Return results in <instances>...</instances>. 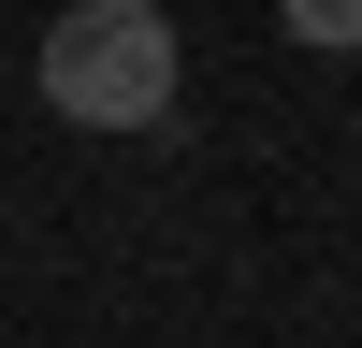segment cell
Returning <instances> with one entry per match:
<instances>
[{
  "mask_svg": "<svg viewBox=\"0 0 362 348\" xmlns=\"http://www.w3.org/2000/svg\"><path fill=\"white\" fill-rule=\"evenodd\" d=\"M29 87H44L58 131L131 145V131H174V102H189V44H174L160 0H58V29H44V58H29Z\"/></svg>",
  "mask_w": 362,
  "mask_h": 348,
  "instance_id": "obj_1",
  "label": "cell"
},
{
  "mask_svg": "<svg viewBox=\"0 0 362 348\" xmlns=\"http://www.w3.org/2000/svg\"><path fill=\"white\" fill-rule=\"evenodd\" d=\"M276 29L305 58H362V0H276Z\"/></svg>",
  "mask_w": 362,
  "mask_h": 348,
  "instance_id": "obj_2",
  "label": "cell"
}]
</instances>
